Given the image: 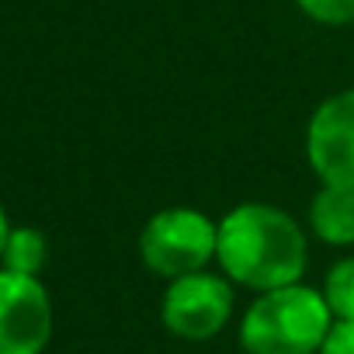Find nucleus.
Instances as JSON below:
<instances>
[{"instance_id":"423d86ee","label":"nucleus","mask_w":354,"mask_h":354,"mask_svg":"<svg viewBox=\"0 0 354 354\" xmlns=\"http://www.w3.org/2000/svg\"><path fill=\"white\" fill-rule=\"evenodd\" d=\"M53 299L42 278L0 268V354H42L53 340Z\"/></svg>"},{"instance_id":"1a4fd4ad","label":"nucleus","mask_w":354,"mask_h":354,"mask_svg":"<svg viewBox=\"0 0 354 354\" xmlns=\"http://www.w3.org/2000/svg\"><path fill=\"white\" fill-rule=\"evenodd\" d=\"M333 323H354V254L333 261L319 285Z\"/></svg>"},{"instance_id":"6e6552de","label":"nucleus","mask_w":354,"mask_h":354,"mask_svg":"<svg viewBox=\"0 0 354 354\" xmlns=\"http://www.w3.org/2000/svg\"><path fill=\"white\" fill-rule=\"evenodd\" d=\"M46 261H49L46 233L35 230V226H15L11 236H8L4 257H0V268H4V271H15V274L39 278L42 268H46Z\"/></svg>"},{"instance_id":"9b49d317","label":"nucleus","mask_w":354,"mask_h":354,"mask_svg":"<svg viewBox=\"0 0 354 354\" xmlns=\"http://www.w3.org/2000/svg\"><path fill=\"white\" fill-rule=\"evenodd\" d=\"M319 354H354V323H333Z\"/></svg>"},{"instance_id":"f257e3e1","label":"nucleus","mask_w":354,"mask_h":354,"mask_svg":"<svg viewBox=\"0 0 354 354\" xmlns=\"http://www.w3.org/2000/svg\"><path fill=\"white\" fill-rule=\"evenodd\" d=\"M216 264L233 285L254 295L285 288L306 274L309 233L281 205L240 202L219 219Z\"/></svg>"},{"instance_id":"0eeeda50","label":"nucleus","mask_w":354,"mask_h":354,"mask_svg":"<svg viewBox=\"0 0 354 354\" xmlns=\"http://www.w3.org/2000/svg\"><path fill=\"white\" fill-rule=\"evenodd\" d=\"M306 226L326 247H337V250L354 247V188L319 185V192L309 202Z\"/></svg>"},{"instance_id":"9d476101","label":"nucleus","mask_w":354,"mask_h":354,"mask_svg":"<svg viewBox=\"0 0 354 354\" xmlns=\"http://www.w3.org/2000/svg\"><path fill=\"white\" fill-rule=\"evenodd\" d=\"M302 18L323 28H351L354 25V0H295Z\"/></svg>"},{"instance_id":"20e7f679","label":"nucleus","mask_w":354,"mask_h":354,"mask_svg":"<svg viewBox=\"0 0 354 354\" xmlns=\"http://www.w3.org/2000/svg\"><path fill=\"white\" fill-rule=\"evenodd\" d=\"M236 313V285L223 271H195L174 278L160 299V319L167 333L181 340H212L219 337Z\"/></svg>"},{"instance_id":"f03ea898","label":"nucleus","mask_w":354,"mask_h":354,"mask_svg":"<svg viewBox=\"0 0 354 354\" xmlns=\"http://www.w3.org/2000/svg\"><path fill=\"white\" fill-rule=\"evenodd\" d=\"M333 330V316L319 288L295 281L250 299L236 337L243 354H319Z\"/></svg>"},{"instance_id":"7ed1b4c3","label":"nucleus","mask_w":354,"mask_h":354,"mask_svg":"<svg viewBox=\"0 0 354 354\" xmlns=\"http://www.w3.org/2000/svg\"><path fill=\"white\" fill-rule=\"evenodd\" d=\"M216 243L219 223L192 205L160 209L139 230V257L163 281L209 271L216 264Z\"/></svg>"},{"instance_id":"39448f33","label":"nucleus","mask_w":354,"mask_h":354,"mask_svg":"<svg viewBox=\"0 0 354 354\" xmlns=\"http://www.w3.org/2000/svg\"><path fill=\"white\" fill-rule=\"evenodd\" d=\"M306 160L319 185L354 188V87L313 108L306 122Z\"/></svg>"},{"instance_id":"f8f14e48","label":"nucleus","mask_w":354,"mask_h":354,"mask_svg":"<svg viewBox=\"0 0 354 354\" xmlns=\"http://www.w3.org/2000/svg\"><path fill=\"white\" fill-rule=\"evenodd\" d=\"M11 219H8V209L0 205V257H4V247H8V236H11Z\"/></svg>"}]
</instances>
